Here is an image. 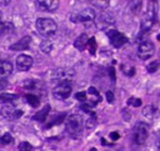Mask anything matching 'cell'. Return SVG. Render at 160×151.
I'll return each mask as SVG.
<instances>
[{
	"label": "cell",
	"instance_id": "6da1fadb",
	"mask_svg": "<svg viewBox=\"0 0 160 151\" xmlns=\"http://www.w3.org/2000/svg\"><path fill=\"white\" fill-rule=\"evenodd\" d=\"M158 21V9L155 2H150L141 20V34H148Z\"/></svg>",
	"mask_w": 160,
	"mask_h": 151
},
{
	"label": "cell",
	"instance_id": "7a4b0ae2",
	"mask_svg": "<svg viewBox=\"0 0 160 151\" xmlns=\"http://www.w3.org/2000/svg\"><path fill=\"white\" fill-rule=\"evenodd\" d=\"M65 130L71 137L78 139L83 131V117L78 114L70 115L65 121Z\"/></svg>",
	"mask_w": 160,
	"mask_h": 151
},
{
	"label": "cell",
	"instance_id": "3957f363",
	"mask_svg": "<svg viewBox=\"0 0 160 151\" xmlns=\"http://www.w3.org/2000/svg\"><path fill=\"white\" fill-rule=\"evenodd\" d=\"M35 28L38 30V33L45 38H50L53 36L56 30H58V25L53 19L49 18H40L36 20L35 23Z\"/></svg>",
	"mask_w": 160,
	"mask_h": 151
},
{
	"label": "cell",
	"instance_id": "277c9868",
	"mask_svg": "<svg viewBox=\"0 0 160 151\" xmlns=\"http://www.w3.org/2000/svg\"><path fill=\"white\" fill-rule=\"evenodd\" d=\"M51 76L54 81H58V84L64 81H70L75 78V71L70 67H60L51 72Z\"/></svg>",
	"mask_w": 160,
	"mask_h": 151
},
{
	"label": "cell",
	"instance_id": "5b68a950",
	"mask_svg": "<svg viewBox=\"0 0 160 151\" xmlns=\"http://www.w3.org/2000/svg\"><path fill=\"white\" fill-rule=\"evenodd\" d=\"M96 18L94 9L92 8H85L80 11H76L71 15V21L74 23H89V21H94Z\"/></svg>",
	"mask_w": 160,
	"mask_h": 151
},
{
	"label": "cell",
	"instance_id": "8992f818",
	"mask_svg": "<svg viewBox=\"0 0 160 151\" xmlns=\"http://www.w3.org/2000/svg\"><path fill=\"white\" fill-rule=\"evenodd\" d=\"M71 84L70 81H64V83H59L54 89H53V96L58 100H65L66 98H69V95L71 94Z\"/></svg>",
	"mask_w": 160,
	"mask_h": 151
},
{
	"label": "cell",
	"instance_id": "52a82bcc",
	"mask_svg": "<svg viewBox=\"0 0 160 151\" xmlns=\"http://www.w3.org/2000/svg\"><path fill=\"white\" fill-rule=\"evenodd\" d=\"M154 51H155L154 44L151 41H149V40H144V41H141L139 44L136 54L141 60H148L154 55Z\"/></svg>",
	"mask_w": 160,
	"mask_h": 151
},
{
	"label": "cell",
	"instance_id": "ba28073f",
	"mask_svg": "<svg viewBox=\"0 0 160 151\" xmlns=\"http://www.w3.org/2000/svg\"><path fill=\"white\" fill-rule=\"evenodd\" d=\"M148 135H149V131H148L146 125L144 122H138L134 127V131H133V137H134L135 144L143 145L146 141Z\"/></svg>",
	"mask_w": 160,
	"mask_h": 151
},
{
	"label": "cell",
	"instance_id": "9c48e42d",
	"mask_svg": "<svg viewBox=\"0 0 160 151\" xmlns=\"http://www.w3.org/2000/svg\"><path fill=\"white\" fill-rule=\"evenodd\" d=\"M108 36H109L110 44H111L114 48H116V49L124 46V45L128 43V38H126L124 34H121L120 31L115 30V29H110V30L108 31Z\"/></svg>",
	"mask_w": 160,
	"mask_h": 151
},
{
	"label": "cell",
	"instance_id": "30bf717a",
	"mask_svg": "<svg viewBox=\"0 0 160 151\" xmlns=\"http://www.w3.org/2000/svg\"><path fill=\"white\" fill-rule=\"evenodd\" d=\"M2 115L8 119V120H18L19 117H21L23 115V110L20 109H16L15 106L10 105V104H7L3 106L2 109Z\"/></svg>",
	"mask_w": 160,
	"mask_h": 151
},
{
	"label": "cell",
	"instance_id": "8fae6325",
	"mask_svg": "<svg viewBox=\"0 0 160 151\" xmlns=\"http://www.w3.org/2000/svg\"><path fill=\"white\" fill-rule=\"evenodd\" d=\"M34 60L29 55H19L16 57V67L19 71H28L31 69Z\"/></svg>",
	"mask_w": 160,
	"mask_h": 151
},
{
	"label": "cell",
	"instance_id": "7c38bea8",
	"mask_svg": "<svg viewBox=\"0 0 160 151\" xmlns=\"http://www.w3.org/2000/svg\"><path fill=\"white\" fill-rule=\"evenodd\" d=\"M36 5L43 11H54L59 7V0H36Z\"/></svg>",
	"mask_w": 160,
	"mask_h": 151
},
{
	"label": "cell",
	"instance_id": "4fadbf2b",
	"mask_svg": "<svg viewBox=\"0 0 160 151\" xmlns=\"http://www.w3.org/2000/svg\"><path fill=\"white\" fill-rule=\"evenodd\" d=\"M30 43H31V38H30V36H24V38H21L19 41H16L15 44L10 45V50H13V51L26 50V49L29 48Z\"/></svg>",
	"mask_w": 160,
	"mask_h": 151
},
{
	"label": "cell",
	"instance_id": "5bb4252c",
	"mask_svg": "<svg viewBox=\"0 0 160 151\" xmlns=\"http://www.w3.org/2000/svg\"><path fill=\"white\" fill-rule=\"evenodd\" d=\"M13 72V65L10 61L0 60V78L7 79L9 75Z\"/></svg>",
	"mask_w": 160,
	"mask_h": 151
},
{
	"label": "cell",
	"instance_id": "9a60e30c",
	"mask_svg": "<svg viewBox=\"0 0 160 151\" xmlns=\"http://www.w3.org/2000/svg\"><path fill=\"white\" fill-rule=\"evenodd\" d=\"M88 95H89V105H90V106L98 105V104L100 103V100H101V96H100L99 91H98L94 86H90V88L88 89Z\"/></svg>",
	"mask_w": 160,
	"mask_h": 151
},
{
	"label": "cell",
	"instance_id": "2e32d148",
	"mask_svg": "<svg viewBox=\"0 0 160 151\" xmlns=\"http://www.w3.org/2000/svg\"><path fill=\"white\" fill-rule=\"evenodd\" d=\"M96 23L99 26H109L111 24H114V18L111 14H108V13H101L99 15V18H95Z\"/></svg>",
	"mask_w": 160,
	"mask_h": 151
},
{
	"label": "cell",
	"instance_id": "e0dca14e",
	"mask_svg": "<svg viewBox=\"0 0 160 151\" xmlns=\"http://www.w3.org/2000/svg\"><path fill=\"white\" fill-rule=\"evenodd\" d=\"M89 44V36L87 34H82L76 38V40L74 41V46L76 48V50L79 51H83Z\"/></svg>",
	"mask_w": 160,
	"mask_h": 151
},
{
	"label": "cell",
	"instance_id": "ac0fdd59",
	"mask_svg": "<svg viewBox=\"0 0 160 151\" xmlns=\"http://www.w3.org/2000/svg\"><path fill=\"white\" fill-rule=\"evenodd\" d=\"M49 112H50V105H45L39 112H36L34 115V120H36L39 122H44L46 120V117L49 116Z\"/></svg>",
	"mask_w": 160,
	"mask_h": 151
},
{
	"label": "cell",
	"instance_id": "d6986e66",
	"mask_svg": "<svg viewBox=\"0 0 160 151\" xmlns=\"http://www.w3.org/2000/svg\"><path fill=\"white\" fill-rule=\"evenodd\" d=\"M23 86L24 89H28V90H36L41 86V83L38 80H25Z\"/></svg>",
	"mask_w": 160,
	"mask_h": 151
},
{
	"label": "cell",
	"instance_id": "ffe728a7",
	"mask_svg": "<svg viewBox=\"0 0 160 151\" xmlns=\"http://www.w3.org/2000/svg\"><path fill=\"white\" fill-rule=\"evenodd\" d=\"M141 4H143V0H129V7H130V10L133 13H139L140 8H141Z\"/></svg>",
	"mask_w": 160,
	"mask_h": 151
},
{
	"label": "cell",
	"instance_id": "44dd1931",
	"mask_svg": "<svg viewBox=\"0 0 160 151\" xmlns=\"http://www.w3.org/2000/svg\"><path fill=\"white\" fill-rule=\"evenodd\" d=\"M40 50L44 51L45 54H49L53 50V43L50 40H43L40 43Z\"/></svg>",
	"mask_w": 160,
	"mask_h": 151
},
{
	"label": "cell",
	"instance_id": "7402d4cb",
	"mask_svg": "<svg viewBox=\"0 0 160 151\" xmlns=\"http://www.w3.org/2000/svg\"><path fill=\"white\" fill-rule=\"evenodd\" d=\"M155 109H154V106H145L144 109H143V115L145 116V117H148V119H153L154 116H155Z\"/></svg>",
	"mask_w": 160,
	"mask_h": 151
},
{
	"label": "cell",
	"instance_id": "603a6c76",
	"mask_svg": "<svg viewBox=\"0 0 160 151\" xmlns=\"http://www.w3.org/2000/svg\"><path fill=\"white\" fill-rule=\"evenodd\" d=\"M110 3V0H92V4L95 7V8H99V9H105L108 8Z\"/></svg>",
	"mask_w": 160,
	"mask_h": 151
},
{
	"label": "cell",
	"instance_id": "cb8c5ba5",
	"mask_svg": "<svg viewBox=\"0 0 160 151\" xmlns=\"http://www.w3.org/2000/svg\"><path fill=\"white\" fill-rule=\"evenodd\" d=\"M159 67H160V60H154V61H151V62L148 65L146 70H148V72L153 74V72H156V71L159 70Z\"/></svg>",
	"mask_w": 160,
	"mask_h": 151
},
{
	"label": "cell",
	"instance_id": "d4e9b609",
	"mask_svg": "<svg viewBox=\"0 0 160 151\" xmlns=\"http://www.w3.org/2000/svg\"><path fill=\"white\" fill-rule=\"evenodd\" d=\"M26 101H28V104H30L33 108H38L39 104H40L39 98L35 96V95H26Z\"/></svg>",
	"mask_w": 160,
	"mask_h": 151
},
{
	"label": "cell",
	"instance_id": "484cf974",
	"mask_svg": "<svg viewBox=\"0 0 160 151\" xmlns=\"http://www.w3.org/2000/svg\"><path fill=\"white\" fill-rule=\"evenodd\" d=\"M12 25L9 24V23H5L4 20H0V36H3V35H5L12 28H10Z\"/></svg>",
	"mask_w": 160,
	"mask_h": 151
},
{
	"label": "cell",
	"instance_id": "4316f807",
	"mask_svg": "<svg viewBox=\"0 0 160 151\" xmlns=\"http://www.w3.org/2000/svg\"><path fill=\"white\" fill-rule=\"evenodd\" d=\"M12 142H13V136L9 132L4 134L2 137H0V144H3V145H8V144H12Z\"/></svg>",
	"mask_w": 160,
	"mask_h": 151
},
{
	"label": "cell",
	"instance_id": "83f0119b",
	"mask_svg": "<svg viewBox=\"0 0 160 151\" xmlns=\"http://www.w3.org/2000/svg\"><path fill=\"white\" fill-rule=\"evenodd\" d=\"M128 105L133 106V108H139V106H141V100L138 98H130L128 100Z\"/></svg>",
	"mask_w": 160,
	"mask_h": 151
},
{
	"label": "cell",
	"instance_id": "f1b7e54d",
	"mask_svg": "<svg viewBox=\"0 0 160 151\" xmlns=\"http://www.w3.org/2000/svg\"><path fill=\"white\" fill-rule=\"evenodd\" d=\"M64 117H65V114H61L60 116H55V120L53 121V122H50V124H48L46 125V129H49V127H51L53 125H58V124H60L63 120H64Z\"/></svg>",
	"mask_w": 160,
	"mask_h": 151
},
{
	"label": "cell",
	"instance_id": "f546056e",
	"mask_svg": "<svg viewBox=\"0 0 160 151\" xmlns=\"http://www.w3.org/2000/svg\"><path fill=\"white\" fill-rule=\"evenodd\" d=\"M19 150H20V151H31V150H33V146H31L29 142L23 141V142H20V145H19Z\"/></svg>",
	"mask_w": 160,
	"mask_h": 151
},
{
	"label": "cell",
	"instance_id": "4dcf8cb0",
	"mask_svg": "<svg viewBox=\"0 0 160 151\" xmlns=\"http://www.w3.org/2000/svg\"><path fill=\"white\" fill-rule=\"evenodd\" d=\"M90 48H89V50H90V53L94 55L95 54V50H96V43H95V39L94 38H90L89 39V44H88Z\"/></svg>",
	"mask_w": 160,
	"mask_h": 151
},
{
	"label": "cell",
	"instance_id": "1f68e13d",
	"mask_svg": "<svg viewBox=\"0 0 160 151\" xmlns=\"http://www.w3.org/2000/svg\"><path fill=\"white\" fill-rule=\"evenodd\" d=\"M75 99L76 100H79V101H82V103H84L88 98H87V93H84V91H82V93H78L76 95H75Z\"/></svg>",
	"mask_w": 160,
	"mask_h": 151
},
{
	"label": "cell",
	"instance_id": "d6a6232c",
	"mask_svg": "<svg viewBox=\"0 0 160 151\" xmlns=\"http://www.w3.org/2000/svg\"><path fill=\"white\" fill-rule=\"evenodd\" d=\"M123 71H124L125 75H128V76H133V75L135 74V69L131 67V66H130V67H125V66H124V67H123Z\"/></svg>",
	"mask_w": 160,
	"mask_h": 151
},
{
	"label": "cell",
	"instance_id": "836d02e7",
	"mask_svg": "<svg viewBox=\"0 0 160 151\" xmlns=\"http://www.w3.org/2000/svg\"><path fill=\"white\" fill-rule=\"evenodd\" d=\"M8 88V80L4 78H0V91Z\"/></svg>",
	"mask_w": 160,
	"mask_h": 151
},
{
	"label": "cell",
	"instance_id": "e575fe53",
	"mask_svg": "<svg viewBox=\"0 0 160 151\" xmlns=\"http://www.w3.org/2000/svg\"><path fill=\"white\" fill-rule=\"evenodd\" d=\"M95 126V117H90L88 121H87V127L88 129H93Z\"/></svg>",
	"mask_w": 160,
	"mask_h": 151
},
{
	"label": "cell",
	"instance_id": "d590c367",
	"mask_svg": "<svg viewBox=\"0 0 160 151\" xmlns=\"http://www.w3.org/2000/svg\"><path fill=\"white\" fill-rule=\"evenodd\" d=\"M106 100H108V103H114V94H113V91H106Z\"/></svg>",
	"mask_w": 160,
	"mask_h": 151
},
{
	"label": "cell",
	"instance_id": "8d00e7d4",
	"mask_svg": "<svg viewBox=\"0 0 160 151\" xmlns=\"http://www.w3.org/2000/svg\"><path fill=\"white\" fill-rule=\"evenodd\" d=\"M119 137H120L119 132H116V131H114V132H110V139H111L113 141H116Z\"/></svg>",
	"mask_w": 160,
	"mask_h": 151
},
{
	"label": "cell",
	"instance_id": "74e56055",
	"mask_svg": "<svg viewBox=\"0 0 160 151\" xmlns=\"http://www.w3.org/2000/svg\"><path fill=\"white\" fill-rule=\"evenodd\" d=\"M80 108H82V110L83 111H85V112H90V105H87V104H84V105H82V106H80Z\"/></svg>",
	"mask_w": 160,
	"mask_h": 151
},
{
	"label": "cell",
	"instance_id": "f35d334b",
	"mask_svg": "<svg viewBox=\"0 0 160 151\" xmlns=\"http://www.w3.org/2000/svg\"><path fill=\"white\" fill-rule=\"evenodd\" d=\"M109 75H110L111 80H115V72H114V67H110V69H109Z\"/></svg>",
	"mask_w": 160,
	"mask_h": 151
},
{
	"label": "cell",
	"instance_id": "ab89813d",
	"mask_svg": "<svg viewBox=\"0 0 160 151\" xmlns=\"http://www.w3.org/2000/svg\"><path fill=\"white\" fill-rule=\"evenodd\" d=\"M9 3H10V0H0V5H3V7L9 5Z\"/></svg>",
	"mask_w": 160,
	"mask_h": 151
},
{
	"label": "cell",
	"instance_id": "60d3db41",
	"mask_svg": "<svg viewBox=\"0 0 160 151\" xmlns=\"http://www.w3.org/2000/svg\"><path fill=\"white\" fill-rule=\"evenodd\" d=\"M158 147H159V151H160V140L158 141Z\"/></svg>",
	"mask_w": 160,
	"mask_h": 151
},
{
	"label": "cell",
	"instance_id": "b9f144b4",
	"mask_svg": "<svg viewBox=\"0 0 160 151\" xmlns=\"http://www.w3.org/2000/svg\"><path fill=\"white\" fill-rule=\"evenodd\" d=\"M0 20H3V14H2V11H0Z\"/></svg>",
	"mask_w": 160,
	"mask_h": 151
},
{
	"label": "cell",
	"instance_id": "7bdbcfd3",
	"mask_svg": "<svg viewBox=\"0 0 160 151\" xmlns=\"http://www.w3.org/2000/svg\"><path fill=\"white\" fill-rule=\"evenodd\" d=\"M90 151H96V149H95V147H93V149H90Z\"/></svg>",
	"mask_w": 160,
	"mask_h": 151
},
{
	"label": "cell",
	"instance_id": "ee69618b",
	"mask_svg": "<svg viewBox=\"0 0 160 151\" xmlns=\"http://www.w3.org/2000/svg\"><path fill=\"white\" fill-rule=\"evenodd\" d=\"M82 2H92V0H82Z\"/></svg>",
	"mask_w": 160,
	"mask_h": 151
},
{
	"label": "cell",
	"instance_id": "f6af8a7d",
	"mask_svg": "<svg viewBox=\"0 0 160 151\" xmlns=\"http://www.w3.org/2000/svg\"><path fill=\"white\" fill-rule=\"evenodd\" d=\"M150 2H155V0H150Z\"/></svg>",
	"mask_w": 160,
	"mask_h": 151
}]
</instances>
